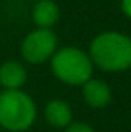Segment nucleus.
<instances>
[{
  "label": "nucleus",
  "mask_w": 131,
  "mask_h": 132,
  "mask_svg": "<svg viewBox=\"0 0 131 132\" xmlns=\"http://www.w3.org/2000/svg\"><path fill=\"white\" fill-rule=\"evenodd\" d=\"M0 92H2V87H0Z\"/></svg>",
  "instance_id": "11"
},
{
  "label": "nucleus",
  "mask_w": 131,
  "mask_h": 132,
  "mask_svg": "<svg viewBox=\"0 0 131 132\" xmlns=\"http://www.w3.org/2000/svg\"><path fill=\"white\" fill-rule=\"evenodd\" d=\"M44 117H46V122L50 124L52 127L66 129L72 122V109L66 100L54 99L46 105Z\"/></svg>",
  "instance_id": "8"
},
{
  "label": "nucleus",
  "mask_w": 131,
  "mask_h": 132,
  "mask_svg": "<svg viewBox=\"0 0 131 132\" xmlns=\"http://www.w3.org/2000/svg\"><path fill=\"white\" fill-rule=\"evenodd\" d=\"M121 10L128 19H131V0H121Z\"/></svg>",
  "instance_id": "10"
},
{
  "label": "nucleus",
  "mask_w": 131,
  "mask_h": 132,
  "mask_svg": "<svg viewBox=\"0 0 131 132\" xmlns=\"http://www.w3.org/2000/svg\"><path fill=\"white\" fill-rule=\"evenodd\" d=\"M64 132H94V129L84 122H71Z\"/></svg>",
  "instance_id": "9"
},
{
  "label": "nucleus",
  "mask_w": 131,
  "mask_h": 132,
  "mask_svg": "<svg viewBox=\"0 0 131 132\" xmlns=\"http://www.w3.org/2000/svg\"><path fill=\"white\" fill-rule=\"evenodd\" d=\"M32 2H37V0H32Z\"/></svg>",
  "instance_id": "12"
},
{
  "label": "nucleus",
  "mask_w": 131,
  "mask_h": 132,
  "mask_svg": "<svg viewBox=\"0 0 131 132\" xmlns=\"http://www.w3.org/2000/svg\"><path fill=\"white\" fill-rule=\"evenodd\" d=\"M89 59L106 72H123L131 67V39L119 32H103L89 45Z\"/></svg>",
  "instance_id": "1"
},
{
  "label": "nucleus",
  "mask_w": 131,
  "mask_h": 132,
  "mask_svg": "<svg viewBox=\"0 0 131 132\" xmlns=\"http://www.w3.org/2000/svg\"><path fill=\"white\" fill-rule=\"evenodd\" d=\"M61 10L54 0H37L32 9V20L37 29H52L57 23Z\"/></svg>",
  "instance_id": "7"
},
{
  "label": "nucleus",
  "mask_w": 131,
  "mask_h": 132,
  "mask_svg": "<svg viewBox=\"0 0 131 132\" xmlns=\"http://www.w3.org/2000/svg\"><path fill=\"white\" fill-rule=\"evenodd\" d=\"M37 117L34 99L22 89L0 92V127L9 132H25Z\"/></svg>",
  "instance_id": "2"
},
{
  "label": "nucleus",
  "mask_w": 131,
  "mask_h": 132,
  "mask_svg": "<svg viewBox=\"0 0 131 132\" xmlns=\"http://www.w3.org/2000/svg\"><path fill=\"white\" fill-rule=\"evenodd\" d=\"M54 77L67 85H82L92 75V62L84 50L77 47L57 48L50 57Z\"/></svg>",
  "instance_id": "3"
},
{
  "label": "nucleus",
  "mask_w": 131,
  "mask_h": 132,
  "mask_svg": "<svg viewBox=\"0 0 131 132\" xmlns=\"http://www.w3.org/2000/svg\"><path fill=\"white\" fill-rule=\"evenodd\" d=\"M57 50V35L50 29H35L25 35L20 45V54L27 64L39 65L50 60Z\"/></svg>",
  "instance_id": "4"
},
{
  "label": "nucleus",
  "mask_w": 131,
  "mask_h": 132,
  "mask_svg": "<svg viewBox=\"0 0 131 132\" xmlns=\"http://www.w3.org/2000/svg\"><path fill=\"white\" fill-rule=\"evenodd\" d=\"M27 82V70L19 60H5L0 65V87L3 90L22 89Z\"/></svg>",
  "instance_id": "6"
},
{
  "label": "nucleus",
  "mask_w": 131,
  "mask_h": 132,
  "mask_svg": "<svg viewBox=\"0 0 131 132\" xmlns=\"http://www.w3.org/2000/svg\"><path fill=\"white\" fill-rule=\"evenodd\" d=\"M84 102L92 109H104L111 102V89L104 80L99 79H89L81 85Z\"/></svg>",
  "instance_id": "5"
}]
</instances>
